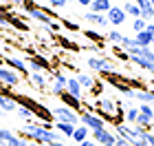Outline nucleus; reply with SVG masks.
Segmentation results:
<instances>
[{"instance_id":"49530a36","label":"nucleus","mask_w":154,"mask_h":146,"mask_svg":"<svg viewBox=\"0 0 154 146\" xmlns=\"http://www.w3.org/2000/svg\"><path fill=\"white\" fill-rule=\"evenodd\" d=\"M152 49H154V42H152Z\"/></svg>"},{"instance_id":"a19ab883","label":"nucleus","mask_w":154,"mask_h":146,"mask_svg":"<svg viewBox=\"0 0 154 146\" xmlns=\"http://www.w3.org/2000/svg\"><path fill=\"white\" fill-rule=\"evenodd\" d=\"M148 146H154V133L148 131Z\"/></svg>"},{"instance_id":"1a4fd4ad","label":"nucleus","mask_w":154,"mask_h":146,"mask_svg":"<svg viewBox=\"0 0 154 146\" xmlns=\"http://www.w3.org/2000/svg\"><path fill=\"white\" fill-rule=\"evenodd\" d=\"M0 84H2V86H9V89L18 86V84H20V73H16L13 69L5 67V64H0Z\"/></svg>"},{"instance_id":"f03ea898","label":"nucleus","mask_w":154,"mask_h":146,"mask_svg":"<svg viewBox=\"0 0 154 146\" xmlns=\"http://www.w3.org/2000/svg\"><path fill=\"white\" fill-rule=\"evenodd\" d=\"M86 67L90 69V71L99 73V75L117 73V64H115V60H110L108 55H88V58H86Z\"/></svg>"},{"instance_id":"c9c22d12","label":"nucleus","mask_w":154,"mask_h":146,"mask_svg":"<svg viewBox=\"0 0 154 146\" xmlns=\"http://www.w3.org/2000/svg\"><path fill=\"white\" fill-rule=\"evenodd\" d=\"M103 91V82H95V86L90 89V95H95V97H99Z\"/></svg>"},{"instance_id":"a211bd4d","label":"nucleus","mask_w":154,"mask_h":146,"mask_svg":"<svg viewBox=\"0 0 154 146\" xmlns=\"http://www.w3.org/2000/svg\"><path fill=\"white\" fill-rule=\"evenodd\" d=\"M84 20L90 24H95V27H106L108 24V18L103 16V13H93V11H86L84 13Z\"/></svg>"},{"instance_id":"c756f323","label":"nucleus","mask_w":154,"mask_h":146,"mask_svg":"<svg viewBox=\"0 0 154 146\" xmlns=\"http://www.w3.org/2000/svg\"><path fill=\"white\" fill-rule=\"evenodd\" d=\"M123 49V51H132V49L137 47V42H134V38H128V36H123V40H121V44H119Z\"/></svg>"},{"instance_id":"ea45409f","label":"nucleus","mask_w":154,"mask_h":146,"mask_svg":"<svg viewBox=\"0 0 154 146\" xmlns=\"http://www.w3.org/2000/svg\"><path fill=\"white\" fill-rule=\"evenodd\" d=\"M24 2H26V0H9V5H11V7H22Z\"/></svg>"},{"instance_id":"dca6fc26","label":"nucleus","mask_w":154,"mask_h":146,"mask_svg":"<svg viewBox=\"0 0 154 146\" xmlns=\"http://www.w3.org/2000/svg\"><path fill=\"white\" fill-rule=\"evenodd\" d=\"M53 128L62 133L64 140H73V133H75V124H66V122H53Z\"/></svg>"},{"instance_id":"5701e85b","label":"nucleus","mask_w":154,"mask_h":146,"mask_svg":"<svg viewBox=\"0 0 154 146\" xmlns=\"http://www.w3.org/2000/svg\"><path fill=\"white\" fill-rule=\"evenodd\" d=\"M121 7H123L125 16H130L132 20H134V18H141V9H139V7L134 5V0H125V2H123Z\"/></svg>"},{"instance_id":"cd10ccee","label":"nucleus","mask_w":154,"mask_h":146,"mask_svg":"<svg viewBox=\"0 0 154 146\" xmlns=\"http://www.w3.org/2000/svg\"><path fill=\"white\" fill-rule=\"evenodd\" d=\"M106 40H108V42H112L115 47H119V44H121V40H123V33L117 31V29H110L106 33Z\"/></svg>"},{"instance_id":"4be33fe9","label":"nucleus","mask_w":154,"mask_h":146,"mask_svg":"<svg viewBox=\"0 0 154 146\" xmlns=\"http://www.w3.org/2000/svg\"><path fill=\"white\" fill-rule=\"evenodd\" d=\"M88 135H90V131L84 126V124H77V126H75V133H73V142H75V144H82V142L88 140Z\"/></svg>"},{"instance_id":"09e8293b","label":"nucleus","mask_w":154,"mask_h":146,"mask_svg":"<svg viewBox=\"0 0 154 146\" xmlns=\"http://www.w3.org/2000/svg\"><path fill=\"white\" fill-rule=\"evenodd\" d=\"M121 2H125V0H121Z\"/></svg>"},{"instance_id":"9b49d317","label":"nucleus","mask_w":154,"mask_h":146,"mask_svg":"<svg viewBox=\"0 0 154 146\" xmlns=\"http://www.w3.org/2000/svg\"><path fill=\"white\" fill-rule=\"evenodd\" d=\"M106 18H108V24H112V27H121V24H125V11H123V7H110L108 9V13H106Z\"/></svg>"},{"instance_id":"58836bf2","label":"nucleus","mask_w":154,"mask_h":146,"mask_svg":"<svg viewBox=\"0 0 154 146\" xmlns=\"http://www.w3.org/2000/svg\"><path fill=\"white\" fill-rule=\"evenodd\" d=\"M79 146H99V144H97V142L93 140V137H88V140H86V142H82Z\"/></svg>"},{"instance_id":"37998d69","label":"nucleus","mask_w":154,"mask_h":146,"mask_svg":"<svg viewBox=\"0 0 154 146\" xmlns=\"http://www.w3.org/2000/svg\"><path fill=\"white\" fill-rule=\"evenodd\" d=\"M77 2H79L82 7H90V5H93V0H77Z\"/></svg>"},{"instance_id":"a18cd8bd","label":"nucleus","mask_w":154,"mask_h":146,"mask_svg":"<svg viewBox=\"0 0 154 146\" xmlns=\"http://www.w3.org/2000/svg\"><path fill=\"white\" fill-rule=\"evenodd\" d=\"M150 2H152V7H154V0H150Z\"/></svg>"},{"instance_id":"39448f33","label":"nucleus","mask_w":154,"mask_h":146,"mask_svg":"<svg viewBox=\"0 0 154 146\" xmlns=\"http://www.w3.org/2000/svg\"><path fill=\"white\" fill-rule=\"evenodd\" d=\"M51 113H53V122H66V124H75V126L79 124V113H75L73 109L64 106V104L51 109Z\"/></svg>"},{"instance_id":"c85d7f7f","label":"nucleus","mask_w":154,"mask_h":146,"mask_svg":"<svg viewBox=\"0 0 154 146\" xmlns=\"http://www.w3.org/2000/svg\"><path fill=\"white\" fill-rule=\"evenodd\" d=\"M112 55H115L119 62H130V53H128V51H123L121 47H115V49H112Z\"/></svg>"},{"instance_id":"f704fd0d","label":"nucleus","mask_w":154,"mask_h":146,"mask_svg":"<svg viewBox=\"0 0 154 146\" xmlns=\"http://www.w3.org/2000/svg\"><path fill=\"white\" fill-rule=\"evenodd\" d=\"M60 24L64 27V29H68V31H79V27H77V24L73 22V20H62Z\"/></svg>"},{"instance_id":"79ce46f5","label":"nucleus","mask_w":154,"mask_h":146,"mask_svg":"<svg viewBox=\"0 0 154 146\" xmlns=\"http://www.w3.org/2000/svg\"><path fill=\"white\" fill-rule=\"evenodd\" d=\"M46 146H68L66 140H60V142H53V144H46Z\"/></svg>"},{"instance_id":"f257e3e1","label":"nucleus","mask_w":154,"mask_h":146,"mask_svg":"<svg viewBox=\"0 0 154 146\" xmlns=\"http://www.w3.org/2000/svg\"><path fill=\"white\" fill-rule=\"evenodd\" d=\"M115 135L125 137L132 146H148V131L141 126H130V124H117L115 126Z\"/></svg>"},{"instance_id":"bb28decb","label":"nucleus","mask_w":154,"mask_h":146,"mask_svg":"<svg viewBox=\"0 0 154 146\" xmlns=\"http://www.w3.org/2000/svg\"><path fill=\"white\" fill-rule=\"evenodd\" d=\"M16 113H18L20 120H24V122H31L33 117H35V115H33V111H31L29 106H22V104H18V111H16Z\"/></svg>"},{"instance_id":"8fccbe9b","label":"nucleus","mask_w":154,"mask_h":146,"mask_svg":"<svg viewBox=\"0 0 154 146\" xmlns=\"http://www.w3.org/2000/svg\"><path fill=\"white\" fill-rule=\"evenodd\" d=\"M152 24H154V20H152Z\"/></svg>"},{"instance_id":"393cba45","label":"nucleus","mask_w":154,"mask_h":146,"mask_svg":"<svg viewBox=\"0 0 154 146\" xmlns=\"http://www.w3.org/2000/svg\"><path fill=\"white\" fill-rule=\"evenodd\" d=\"M134 42H137V47H152L154 38L148 31H139V33H134Z\"/></svg>"},{"instance_id":"a878e982","label":"nucleus","mask_w":154,"mask_h":146,"mask_svg":"<svg viewBox=\"0 0 154 146\" xmlns=\"http://www.w3.org/2000/svg\"><path fill=\"white\" fill-rule=\"evenodd\" d=\"M125 124H130V126H137V120H139V106H128L125 109Z\"/></svg>"},{"instance_id":"ddd939ff","label":"nucleus","mask_w":154,"mask_h":146,"mask_svg":"<svg viewBox=\"0 0 154 146\" xmlns=\"http://www.w3.org/2000/svg\"><path fill=\"white\" fill-rule=\"evenodd\" d=\"M130 62L132 64H137L139 69H143V71H148L150 75H154V62L143 58V55H130Z\"/></svg>"},{"instance_id":"7ed1b4c3","label":"nucleus","mask_w":154,"mask_h":146,"mask_svg":"<svg viewBox=\"0 0 154 146\" xmlns=\"http://www.w3.org/2000/svg\"><path fill=\"white\" fill-rule=\"evenodd\" d=\"M66 82H68V75L62 71V69H53L51 78H48V91H51V95L60 97L66 91Z\"/></svg>"},{"instance_id":"473e14b6","label":"nucleus","mask_w":154,"mask_h":146,"mask_svg":"<svg viewBox=\"0 0 154 146\" xmlns=\"http://www.w3.org/2000/svg\"><path fill=\"white\" fill-rule=\"evenodd\" d=\"M46 2H48L51 9H64V7H68L71 0H46Z\"/></svg>"},{"instance_id":"412c9836","label":"nucleus","mask_w":154,"mask_h":146,"mask_svg":"<svg viewBox=\"0 0 154 146\" xmlns=\"http://www.w3.org/2000/svg\"><path fill=\"white\" fill-rule=\"evenodd\" d=\"M82 36L86 38V40H90V42H95L97 47H103V40H106L99 31H95V29H84V31H82Z\"/></svg>"},{"instance_id":"0eeeda50","label":"nucleus","mask_w":154,"mask_h":146,"mask_svg":"<svg viewBox=\"0 0 154 146\" xmlns=\"http://www.w3.org/2000/svg\"><path fill=\"white\" fill-rule=\"evenodd\" d=\"M137 126H141V128H145V131L154 126V106H150V104H141V106H139Z\"/></svg>"},{"instance_id":"4468645a","label":"nucleus","mask_w":154,"mask_h":146,"mask_svg":"<svg viewBox=\"0 0 154 146\" xmlns=\"http://www.w3.org/2000/svg\"><path fill=\"white\" fill-rule=\"evenodd\" d=\"M29 82L38 89V91H46V89H48V78H46V73H29Z\"/></svg>"},{"instance_id":"f3484780","label":"nucleus","mask_w":154,"mask_h":146,"mask_svg":"<svg viewBox=\"0 0 154 146\" xmlns=\"http://www.w3.org/2000/svg\"><path fill=\"white\" fill-rule=\"evenodd\" d=\"M66 93H71V95H75V97H79V100H84V89H82V84L77 82V78L73 75H68V82H66Z\"/></svg>"},{"instance_id":"e433bc0d","label":"nucleus","mask_w":154,"mask_h":146,"mask_svg":"<svg viewBox=\"0 0 154 146\" xmlns=\"http://www.w3.org/2000/svg\"><path fill=\"white\" fill-rule=\"evenodd\" d=\"M60 44H62V47H66V49H77V47H75L68 38H60Z\"/></svg>"},{"instance_id":"de8ad7c7","label":"nucleus","mask_w":154,"mask_h":146,"mask_svg":"<svg viewBox=\"0 0 154 146\" xmlns=\"http://www.w3.org/2000/svg\"><path fill=\"white\" fill-rule=\"evenodd\" d=\"M33 2H38V0H33Z\"/></svg>"},{"instance_id":"72a5a7b5","label":"nucleus","mask_w":154,"mask_h":146,"mask_svg":"<svg viewBox=\"0 0 154 146\" xmlns=\"http://www.w3.org/2000/svg\"><path fill=\"white\" fill-rule=\"evenodd\" d=\"M134 5H137L139 9H141V11H148V9H154L150 0H134Z\"/></svg>"},{"instance_id":"2eb2a0df","label":"nucleus","mask_w":154,"mask_h":146,"mask_svg":"<svg viewBox=\"0 0 154 146\" xmlns=\"http://www.w3.org/2000/svg\"><path fill=\"white\" fill-rule=\"evenodd\" d=\"M0 109L5 111V115L7 113H16V111H18L16 97H13V95H0Z\"/></svg>"},{"instance_id":"2f4dec72","label":"nucleus","mask_w":154,"mask_h":146,"mask_svg":"<svg viewBox=\"0 0 154 146\" xmlns=\"http://www.w3.org/2000/svg\"><path fill=\"white\" fill-rule=\"evenodd\" d=\"M13 135H16L13 131H9V128H2V126H0V142H2V144L11 142V137H13Z\"/></svg>"},{"instance_id":"aec40b11","label":"nucleus","mask_w":154,"mask_h":146,"mask_svg":"<svg viewBox=\"0 0 154 146\" xmlns=\"http://www.w3.org/2000/svg\"><path fill=\"white\" fill-rule=\"evenodd\" d=\"M134 100H139L141 104H150V106H154V91H150V89L134 91Z\"/></svg>"},{"instance_id":"9d476101","label":"nucleus","mask_w":154,"mask_h":146,"mask_svg":"<svg viewBox=\"0 0 154 146\" xmlns=\"http://www.w3.org/2000/svg\"><path fill=\"white\" fill-rule=\"evenodd\" d=\"M90 135H93V140L99 144V146H115V131H108V128H99V131H90Z\"/></svg>"},{"instance_id":"423d86ee","label":"nucleus","mask_w":154,"mask_h":146,"mask_svg":"<svg viewBox=\"0 0 154 146\" xmlns=\"http://www.w3.org/2000/svg\"><path fill=\"white\" fill-rule=\"evenodd\" d=\"M79 124H84L88 131H99V128H106V122L101 120L99 115L95 113V111H88V109H84L82 113H79Z\"/></svg>"},{"instance_id":"b1692460","label":"nucleus","mask_w":154,"mask_h":146,"mask_svg":"<svg viewBox=\"0 0 154 146\" xmlns=\"http://www.w3.org/2000/svg\"><path fill=\"white\" fill-rule=\"evenodd\" d=\"M75 78H77V82L82 84V89H84V91H90V89L95 86V82H97V80L93 78V75H88V73H77Z\"/></svg>"},{"instance_id":"20e7f679","label":"nucleus","mask_w":154,"mask_h":146,"mask_svg":"<svg viewBox=\"0 0 154 146\" xmlns=\"http://www.w3.org/2000/svg\"><path fill=\"white\" fill-rule=\"evenodd\" d=\"M24 60H26V67H29V73H53V64L40 53H33Z\"/></svg>"},{"instance_id":"c03bdc74","label":"nucleus","mask_w":154,"mask_h":146,"mask_svg":"<svg viewBox=\"0 0 154 146\" xmlns=\"http://www.w3.org/2000/svg\"><path fill=\"white\" fill-rule=\"evenodd\" d=\"M2 115H5V111H2V109H0V117H2Z\"/></svg>"},{"instance_id":"6e6552de","label":"nucleus","mask_w":154,"mask_h":146,"mask_svg":"<svg viewBox=\"0 0 154 146\" xmlns=\"http://www.w3.org/2000/svg\"><path fill=\"white\" fill-rule=\"evenodd\" d=\"M5 67H9L13 69L16 73L20 75H29V67H26V60L24 58H20V55H5V62H2Z\"/></svg>"},{"instance_id":"f8f14e48","label":"nucleus","mask_w":154,"mask_h":146,"mask_svg":"<svg viewBox=\"0 0 154 146\" xmlns=\"http://www.w3.org/2000/svg\"><path fill=\"white\" fill-rule=\"evenodd\" d=\"M60 100H62V104H64V106L73 109L75 113H82V111H84V100H79V97H75V95L66 93V91L60 95Z\"/></svg>"},{"instance_id":"7c9ffc66","label":"nucleus","mask_w":154,"mask_h":146,"mask_svg":"<svg viewBox=\"0 0 154 146\" xmlns=\"http://www.w3.org/2000/svg\"><path fill=\"white\" fill-rule=\"evenodd\" d=\"M145 27H148V22H145L143 18H134V20H132V29H134V33L145 31Z\"/></svg>"},{"instance_id":"4c0bfd02","label":"nucleus","mask_w":154,"mask_h":146,"mask_svg":"<svg viewBox=\"0 0 154 146\" xmlns=\"http://www.w3.org/2000/svg\"><path fill=\"white\" fill-rule=\"evenodd\" d=\"M115 146H132L128 140H125V137H119L117 135V140H115Z\"/></svg>"},{"instance_id":"6ab92c4d","label":"nucleus","mask_w":154,"mask_h":146,"mask_svg":"<svg viewBox=\"0 0 154 146\" xmlns=\"http://www.w3.org/2000/svg\"><path fill=\"white\" fill-rule=\"evenodd\" d=\"M110 7H112V0H93V5H90L88 9L93 13H103V16H106Z\"/></svg>"}]
</instances>
